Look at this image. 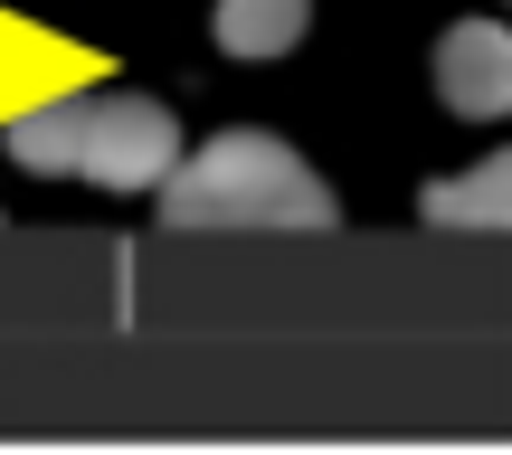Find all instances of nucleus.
Returning <instances> with one entry per match:
<instances>
[{
	"instance_id": "1",
	"label": "nucleus",
	"mask_w": 512,
	"mask_h": 455,
	"mask_svg": "<svg viewBox=\"0 0 512 455\" xmlns=\"http://www.w3.org/2000/svg\"><path fill=\"white\" fill-rule=\"evenodd\" d=\"M152 200H162L171 228H294V237H323L342 209H332V190L304 171V152L275 143V133H209L200 152H181V162L152 181Z\"/></svg>"
},
{
	"instance_id": "2",
	"label": "nucleus",
	"mask_w": 512,
	"mask_h": 455,
	"mask_svg": "<svg viewBox=\"0 0 512 455\" xmlns=\"http://www.w3.org/2000/svg\"><path fill=\"white\" fill-rule=\"evenodd\" d=\"M181 162V124L152 95H95L86 105V143H76V171L95 190H152Z\"/></svg>"
},
{
	"instance_id": "3",
	"label": "nucleus",
	"mask_w": 512,
	"mask_h": 455,
	"mask_svg": "<svg viewBox=\"0 0 512 455\" xmlns=\"http://www.w3.org/2000/svg\"><path fill=\"white\" fill-rule=\"evenodd\" d=\"M437 95L465 124L512 114V29L503 19H456V29L437 38Z\"/></svg>"
},
{
	"instance_id": "4",
	"label": "nucleus",
	"mask_w": 512,
	"mask_h": 455,
	"mask_svg": "<svg viewBox=\"0 0 512 455\" xmlns=\"http://www.w3.org/2000/svg\"><path fill=\"white\" fill-rule=\"evenodd\" d=\"M86 105L95 86H57V95H29V105L10 114V162L19 171H76V143H86Z\"/></svg>"
},
{
	"instance_id": "5",
	"label": "nucleus",
	"mask_w": 512,
	"mask_h": 455,
	"mask_svg": "<svg viewBox=\"0 0 512 455\" xmlns=\"http://www.w3.org/2000/svg\"><path fill=\"white\" fill-rule=\"evenodd\" d=\"M418 219H427V228H503V219H512V162L494 152V162L456 171V181H427Z\"/></svg>"
},
{
	"instance_id": "6",
	"label": "nucleus",
	"mask_w": 512,
	"mask_h": 455,
	"mask_svg": "<svg viewBox=\"0 0 512 455\" xmlns=\"http://www.w3.org/2000/svg\"><path fill=\"white\" fill-rule=\"evenodd\" d=\"M313 29V0H219V48L228 57H285Z\"/></svg>"
}]
</instances>
